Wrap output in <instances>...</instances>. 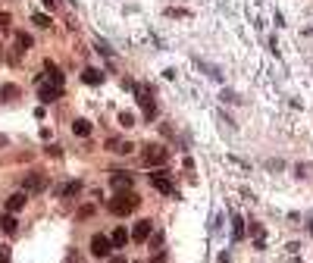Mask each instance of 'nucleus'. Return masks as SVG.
Instances as JSON below:
<instances>
[{"mask_svg":"<svg viewBox=\"0 0 313 263\" xmlns=\"http://www.w3.org/2000/svg\"><path fill=\"white\" fill-rule=\"evenodd\" d=\"M138 207V198L129 191V194H116L113 201H110V213H116V216H129L132 210Z\"/></svg>","mask_w":313,"mask_h":263,"instance_id":"nucleus-1","label":"nucleus"},{"mask_svg":"<svg viewBox=\"0 0 313 263\" xmlns=\"http://www.w3.org/2000/svg\"><path fill=\"white\" fill-rule=\"evenodd\" d=\"M141 157H144V166H163L166 160H169V154H166L163 144H147Z\"/></svg>","mask_w":313,"mask_h":263,"instance_id":"nucleus-2","label":"nucleus"},{"mask_svg":"<svg viewBox=\"0 0 313 263\" xmlns=\"http://www.w3.org/2000/svg\"><path fill=\"white\" fill-rule=\"evenodd\" d=\"M22 185H25V194H28V191H35V194H38V191H44V188H47V179H44L41 173H31V175H25V182H22Z\"/></svg>","mask_w":313,"mask_h":263,"instance_id":"nucleus-3","label":"nucleus"},{"mask_svg":"<svg viewBox=\"0 0 313 263\" xmlns=\"http://www.w3.org/2000/svg\"><path fill=\"white\" fill-rule=\"evenodd\" d=\"M110 248H113V244H110V238H104V235H94V238H91V254H94V257H107Z\"/></svg>","mask_w":313,"mask_h":263,"instance_id":"nucleus-4","label":"nucleus"},{"mask_svg":"<svg viewBox=\"0 0 313 263\" xmlns=\"http://www.w3.org/2000/svg\"><path fill=\"white\" fill-rule=\"evenodd\" d=\"M150 185H154L157 191H163V194H172V182H169L166 173H150Z\"/></svg>","mask_w":313,"mask_h":263,"instance_id":"nucleus-5","label":"nucleus"},{"mask_svg":"<svg viewBox=\"0 0 313 263\" xmlns=\"http://www.w3.org/2000/svg\"><path fill=\"white\" fill-rule=\"evenodd\" d=\"M25 201H28V194H25V191L10 194V198H6V213H19V210L25 207Z\"/></svg>","mask_w":313,"mask_h":263,"instance_id":"nucleus-6","label":"nucleus"},{"mask_svg":"<svg viewBox=\"0 0 313 263\" xmlns=\"http://www.w3.org/2000/svg\"><path fill=\"white\" fill-rule=\"evenodd\" d=\"M135 94H138V104H141V110H144V116L150 119V116L157 113V110H154V100H150V94H147L144 88H141V85H138V88H135Z\"/></svg>","mask_w":313,"mask_h":263,"instance_id":"nucleus-7","label":"nucleus"},{"mask_svg":"<svg viewBox=\"0 0 313 263\" xmlns=\"http://www.w3.org/2000/svg\"><path fill=\"white\" fill-rule=\"evenodd\" d=\"M150 232H154L150 219H141V223L132 229V238H135V241H147V238H150Z\"/></svg>","mask_w":313,"mask_h":263,"instance_id":"nucleus-8","label":"nucleus"},{"mask_svg":"<svg viewBox=\"0 0 313 263\" xmlns=\"http://www.w3.org/2000/svg\"><path fill=\"white\" fill-rule=\"evenodd\" d=\"M38 94H41V100H44V104H47V100H57V97L63 94V85H41Z\"/></svg>","mask_w":313,"mask_h":263,"instance_id":"nucleus-9","label":"nucleus"},{"mask_svg":"<svg viewBox=\"0 0 313 263\" xmlns=\"http://www.w3.org/2000/svg\"><path fill=\"white\" fill-rule=\"evenodd\" d=\"M0 229H3L6 235H16L19 223H16V216H13V213H3V216H0Z\"/></svg>","mask_w":313,"mask_h":263,"instance_id":"nucleus-10","label":"nucleus"},{"mask_svg":"<svg viewBox=\"0 0 313 263\" xmlns=\"http://www.w3.org/2000/svg\"><path fill=\"white\" fill-rule=\"evenodd\" d=\"M113 188L129 191V188H132V175H129V173H116V175H113Z\"/></svg>","mask_w":313,"mask_h":263,"instance_id":"nucleus-11","label":"nucleus"},{"mask_svg":"<svg viewBox=\"0 0 313 263\" xmlns=\"http://www.w3.org/2000/svg\"><path fill=\"white\" fill-rule=\"evenodd\" d=\"M82 82L85 85H100V82H104V72H100V69H85L82 72Z\"/></svg>","mask_w":313,"mask_h":263,"instance_id":"nucleus-12","label":"nucleus"},{"mask_svg":"<svg viewBox=\"0 0 313 263\" xmlns=\"http://www.w3.org/2000/svg\"><path fill=\"white\" fill-rule=\"evenodd\" d=\"M129 235H132V232H125V229H113V235H110V244H113V248H122V244L129 241Z\"/></svg>","mask_w":313,"mask_h":263,"instance_id":"nucleus-13","label":"nucleus"},{"mask_svg":"<svg viewBox=\"0 0 313 263\" xmlns=\"http://www.w3.org/2000/svg\"><path fill=\"white\" fill-rule=\"evenodd\" d=\"M72 132L79 135V138H88V135H91V122L88 119H75L72 122Z\"/></svg>","mask_w":313,"mask_h":263,"instance_id":"nucleus-14","label":"nucleus"},{"mask_svg":"<svg viewBox=\"0 0 313 263\" xmlns=\"http://www.w3.org/2000/svg\"><path fill=\"white\" fill-rule=\"evenodd\" d=\"M107 147H110V150H119V154H129L132 144H129V141H119V138H110V141H107Z\"/></svg>","mask_w":313,"mask_h":263,"instance_id":"nucleus-15","label":"nucleus"},{"mask_svg":"<svg viewBox=\"0 0 313 263\" xmlns=\"http://www.w3.org/2000/svg\"><path fill=\"white\" fill-rule=\"evenodd\" d=\"M19 97V88H16V85H3V88H0V100H16Z\"/></svg>","mask_w":313,"mask_h":263,"instance_id":"nucleus-16","label":"nucleus"},{"mask_svg":"<svg viewBox=\"0 0 313 263\" xmlns=\"http://www.w3.org/2000/svg\"><path fill=\"white\" fill-rule=\"evenodd\" d=\"M79 191H82V182H79V179H75V182H66V185H63V191H60V194H63V198H72V194H79Z\"/></svg>","mask_w":313,"mask_h":263,"instance_id":"nucleus-17","label":"nucleus"},{"mask_svg":"<svg viewBox=\"0 0 313 263\" xmlns=\"http://www.w3.org/2000/svg\"><path fill=\"white\" fill-rule=\"evenodd\" d=\"M31 22H35L38 29H50V16H44V13H35V16H31Z\"/></svg>","mask_w":313,"mask_h":263,"instance_id":"nucleus-18","label":"nucleus"},{"mask_svg":"<svg viewBox=\"0 0 313 263\" xmlns=\"http://www.w3.org/2000/svg\"><path fill=\"white\" fill-rule=\"evenodd\" d=\"M232 226H235V238H244V223H241V216H235Z\"/></svg>","mask_w":313,"mask_h":263,"instance_id":"nucleus-19","label":"nucleus"},{"mask_svg":"<svg viewBox=\"0 0 313 263\" xmlns=\"http://www.w3.org/2000/svg\"><path fill=\"white\" fill-rule=\"evenodd\" d=\"M119 122H122V125H132L135 116H132V113H119Z\"/></svg>","mask_w":313,"mask_h":263,"instance_id":"nucleus-20","label":"nucleus"},{"mask_svg":"<svg viewBox=\"0 0 313 263\" xmlns=\"http://www.w3.org/2000/svg\"><path fill=\"white\" fill-rule=\"evenodd\" d=\"M91 213H94V207H91V204H88V207H82V210H79V216H82V219H88Z\"/></svg>","mask_w":313,"mask_h":263,"instance_id":"nucleus-21","label":"nucleus"},{"mask_svg":"<svg viewBox=\"0 0 313 263\" xmlns=\"http://www.w3.org/2000/svg\"><path fill=\"white\" fill-rule=\"evenodd\" d=\"M19 47H31V35H19Z\"/></svg>","mask_w":313,"mask_h":263,"instance_id":"nucleus-22","label":"nucleus"},{"mask_svg":"<svg viewBox=\"0 0 313 263\" xmlns=\"http://www.w3.org/2000/svg\"><path fill=\"white\" fill-rule=\"evenodd\" d=\"M0 263H10V248H0Z\"/></svg>","mask_w":313,"mask_h":263,"instance_id":"nucleus-23","label":"nucleus"},{"mask_svg":"<svg viewBox=\"0 0 313 263\" xmlns=\"http://www.w3.org/2000/svg\"><path fill=\"white\" fill-rule=\"evenodd\" d=\"M154 263H166V254H157V257H154Z\"/></svg>","mask_w":313,"mask_h":263,"instance_id":"nucleus-24","label":"nucleus"},{"mask_svg":"<svg viewBox=\"0 0 313 263\" xmlns=\"http://www.w3.org/2000/svg\"><path fill=\"white\" fill-rule=\"evenodd\" d=\"M44 6H50V10H54V6H57V0H44Z\"/></svg>","mask_w":313,"mask_h":263,"instance_id":"nucleus-25","label":"nucleus"},{"mask_svg":"<svg viewBox=\"0 0 313 263\" xmlns=\"http://www.w3.org/2000/svg\"><path fill=\"white\" fill-rule=\"evenodd\" d=\"M110 263H125V260H122V257H113V260H110Z\"/></svg>","mask_w":313,"mask_h":263,"instance_id":"nucleus-26","label":"nucleus"}]
</instances>
